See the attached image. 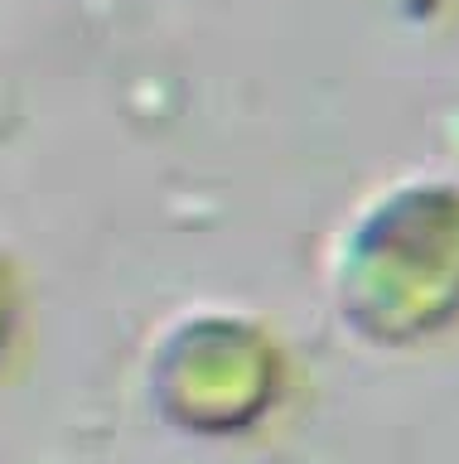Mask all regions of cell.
Masks as SVG:
<instances>
[{
    "label": "cell",
    "instance_id": "6da1fadb",
    "mask_svg": "<svg viewBox=\"0 0 459 464\" xmlns=\"http://www.w3.org/2000/svg\"><path fill=\"white\" fill-rule=\"evenodd\" d=\"M334 300L353 334L416 343L459 319V188H397L349 232Z\"/></svg>",
    "mask_w": 459,
    "mask_h": 464
},
{
    "label": "cell",
    "instance_id": "7a4b0ae2",
    "mask_svg": "<svg viewBox=\"0 0 459 464\" xmlns=\"http://www.w3.org/2000/svg\"><path fill=\"white\" fill-rule=\"evenodd\" d=\"M285 392L281 343L247 314L194 310L175 319L150 353L146 397L179 435H247Z\"/></svg>",
    "mask_w": 459,
    "mask_h": 464
},
{
    "label": "cell",
    "instance_id": "3957f363",
    "mask_svg": "<svg viewBox=\"0 0 459 464\" xmlns=\"http://www.w3.org/2000/svg\"><path fill=\"white\" fill-rule=\"evenodd\" d=\"M20 319H24V281H20V266L0 252V358L10 353L20 334Z\"/></svg>",
    "mask_w": 459,
    "mask_h": 464
}]
</instances>
